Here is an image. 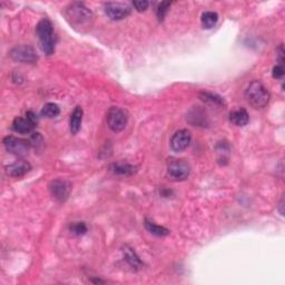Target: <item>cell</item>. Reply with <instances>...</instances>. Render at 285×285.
I'll use <instances>...</instances> for the list:
<instances>
[{
  "mask_svg": "<svg viewBox=\"0 0 285 285\" xmlns=\"http://www.w3.org/2000/svg\"><path fill=\"white\" fill-rule=\"evenodd\" d=\"M3 145H5L8 152L17 156L26 155L29 148H31V144H29L27 140L17 138L14 137V136H7V137L3 139Z\"/></svg>",
  "mask_w": 285,
  "mask_h": 285,
  "instance_id": "obj_6",
  "label": "cell"
},
{
  "mask_svg": "<svg viewBox=\"0 0 285 285\" xmlns=\"http://www.w3.org/2000/svg\"><path fill=\"white\" fill-rule=\"evenodd\" d=\"M202 26L205 29H211L218 24L219 15L214 11H206L202 15Z\"/></svg>",
  "mask_w": 285,
  "mask_h": 285,
  "instance_id": "obj_18",
  "label": "cell"
},
{
  "mask_svg": "<svg viewBox=\"0 0 285 285\" xmlns=\"http://www.w3.org/2000/svg\"><path fill=\"white\" fill-rule=\"evenodd\" d=\"M123 254H124L125 261L128 263L133 269H138V267L142 266V261H140L139 257L137 256V254L134 252L133 249L125 246V248L123 249Z\"/></svg>",
  "mask_w": 285,
  "mask_h": 285,
  "instance_id": "obj_16",
  "label": "cell"
},
{
  "mask_svg": "<svg viewBox=\"0 0 285 285\" xmlns=\"http://www.w3.org/2000/svg\"><path fill=\"white\" fill-rule=\"evenodd\" d=\"M108 127L115 133L122 131L127 125V115L120 107H112L107 113Z\"/></svg>",
  "mask_w": 285,
  "mask_h": 285,
  "instance_id": "obj_5",
  "label": "cell"
},
{
  "mask_svg": "<svg viewBox=\"0 0 285 285\" xmlns=\"http://www.w3.org/2000/svg\"><path fill=\"white\" fill-rule=\"evenodd\" d=\"M59 113H61V108H59V106L55 103L46 104L41 109L42 116H46L48 118L56 117V116H58Z\"/></svg>",
  "mask_w": 285,
  "mask_h": 285,
  "instance_id": "obj_19",
  "label": "cell"
},
{
  "mask_svg": "<svg viewBox=\"0 0 285 285\" xmlns=\"http://www.w3.org/2000/svg\"><path fill=\"white\" fill-rule=\"evenodd\" d=\"M32 166L26 160H17L14 164L8 165L6 173L11 177H23L31 171Z\"/></svg>",
  "mask_w": 285,
  "mask_h": 285,
  "instance_id": "obj_11",
  "label": "cell"
},
{
  "mask_svg": "<svg viewBox=\"0 0 285 285\" xmlns=\"http://www.w3.org/2000/svg\"><path fill=\"white\" fill-rule=\"evenodd\" d=\"M49 190L52 193L53 197H55L59 202L66 201L68 195L70 193V185L65 181H54L50 183Z\"/></svg>",
  "mask_w": 285,
  "mask_h": 285,
  "instance_id": "obj_10",
  "label": "cell"
},
{
  "mask_svg": "<svg viewBox=\"0 0 285 285\" xmlns=\"http://www.w3.org/2000/svg\"><path fill=\"white\" fill-rule=\"evenodd\" d=\"M229 121H231L233 124L236 126H241V127L245 126L250 121L249 113L246 112L244 108L234 110V112H232L231 115H229Z\"/></svg>",
  "mask_w": 285,
  "mask_h": 285,
  "instance_id": "obj_14",
  "label": "cell"
},
{
  "mask_svg": "<svg viewBox=\"0 0 285 285\" xmlns=\"http://www.w3.org/2000/svg\"><path fill=\"white\" fill-rule=\"evenodd\" d=\"M83 108L80 106H77L73 113L70 115L69 118V129L70 133L73 135H76L80 130V127H82V122H83Z\"/></svg>",
  "mask_w": 285,
  "mask_h": 285,
  "instance_id": "obj_13",
  "label": "cell"
},
{
  "mask_svg": "<svg viewBox=\"0 0 285 285\" xmlns=\"http://www.w3.org/2000/svg\"><path fill=\"white\" fill-rule=\"evenodd\" d=\"M145 227L148 232L153 235H156V236H166L169 234V231L167 228H165L164 226H160V225H157L154 222H152V221H148L145 220Z\"/></svg>",
  "mask_w": 285,
  "mask_h": 285,
  "instance_id": "obj_17",
  "label": "cell"
},
{
  "mask_svg": "<svg viewBox=\"0 0 285 285\" xmlns=\"http://www.w3.org/2000/svg\"><path fill=\"white\" fill-rule=\"evenodd\" d=\"M71 231H73L76 235H84L87 232V225L84 222H78L71 226Z\"/></svg>",
  "mask_w": 285,
  "mask_h": 285,
  "instance_id": "obj_22",
  "label": "cell"
},
{
  "mask_svg": "<svg viewBox=\"0 0 285 285\" xmlns=\"http://www.w3.org/2000/svg\"><path fill=\"white\" fill-rule=\"evenodd\" d=\"M10 57L16 62L28 63H35L38 59L36 50L33 49L32 46H28V45L15 47L14 49H11Z\"/></svg>",
  "mask_w": 285,
  "mask_h": 285,
  "instance_id": "obj_7",
  "label": "cell"
},
{
  "mask_svg": "<svg viewBox=\"0 0 285 285\" xmlns=\"http://www.w3.org/2000/svg\"><path fill=\"white\" fill-rule=\"evenodd\" d=\"M130 7L122 2H107L105 3V12L110 19L122 20L130 15Z\"/></svg>",
  "mask_w": 285,
  "mask_h": 285,
  "instance_id": "obj_8",
  "label": "cell"
},
{
  "mask_svg": "<svg viewBox=\"0 0 285 285\" xmlns=\"http://www.w3.org/2000/svg\"><path fill=\"white\" fill-rule=\"evenodd\" d=\"M190 167L184 159H173L168 163L167 175L173 181H184L189 177Z\"/></svg>",
  "mask_w": 285,
  "mask_h": 285,
  "instance_id": "obj_4",
  "label": "cell"
},
{
  "mask_svg": "<svg viewBox=\"0 0 285 285\" xmlns=\"http://www.w3.org/2000/svg\"><path fill=\"white\" fill-rule=\"evenodd\" d=\"M169 7H171V2H160L159 5L157 6L156 15H157V18H158L160 21L164 19V17L166 16V14H167Z\"/></svg>",
  "mask_w": 285,
  "mask_h": 285,
  "instance_id": "obj_21",
  "label": "cell"
},
{
  "mask_svg": "<svg viewBox=\"0 0 285 285\" xmlns=\"http://www.w3.org/2000/svg\"><path fill=\"white\" fill-rule=\"evenodd\" d=\"M245 98L255 109H262L269 104L271 95L269 89L259 80H253L245 91Z\"/></svg>",
  "mask_w": 285,
  "mask_h": 285,
  "instance_id": "obj_1",
  "label": "cell"
},
{
  "mask_svg": "<svg viewBox=\"0 0 285 285\" xmlns=\"http://www.w3.org/2000/svg\"><path fill=\"white\" fill-rule=\"evenodd\" d=\"M190 139H192V135H190V130L187 129H180L177 130L175 134L173 135L171 139V147L174 152H183L190 146Z\"/></svg>",
  "mask_w": 285,
  "mask_h": 285,
  "instance_id": "obj_9",
  "label": "cell"
},
{
  "mask_svg": "<svg viewBox=\"0 0 285 285\" xmlns=\"http://www.w3.org/2000/svg\"><path fill=\"white\" fill-rule=\"evenodd\" d=\"M35 125L36 123H33L31 118H28L27 116L17 117L15 118V121L12 122V129L19 134H28L35 128Z\"/></svg>",
  "mask_w": 285,
  "mask_h": 285,
  "instance_id": "obj_12",
  "label": "cell"
},
{
  "mask_svg": "<svg viewBox=\"0 0 285 285\" xmlns=\"http://www.w3.org/2000/svg\"><path fill=\"white\" fill-rule=\"evenodd\" d=\"M133 6L135 7V9L142 12V11H145L148 6H150V2L145 1V0H140V1H134L133 2Z\"/></svg>",
  "mask_w": 285,
  "mask_h": 285,
  "instance_id": "obj_23",
  "label": "cell"
},
{
  "mask_svg": "<svg viewBox=\"0 0 285 285\" xmlns=\"http://www.w3.org/2000/svg\"><path fill=\"white\" fill-rule=\"evenodd\" d=\"M110 169H112L115 174H118V175H124V176L133 175V174L136 172L135 166L128 163H115L110 166Z\"/></svg>",
  "mask_w": 285,
  "mask_h": 285,
  "instance_id": "obj_15",
  "label": "cell"
},
{
  "mask_svg": "<svg viewBox=\"0 0 285 285\" xmlns=\"http://www.w3.org/2000/svg\"><path fill=\"white\" fill-rule=\"evenodd\" d=\"M36 32L39 39L40 48L46 55L54 54L55 50V36H54V26L53 23L48 18L41 19L37 24Z\"/></svg>",
  "mask_w": 285,
  "mask_h": 285,
  "instance_id": "obj_3",
  "label": "cell"
},
{
  "mask_svg": "<svg viewBox=\"0 0 285 285\" xmlns=\"http://www.w3.org/2000/svg\"><path fill=\"white\" fill-rule=\"evenodd\" d=\"M199 96H201V98L205 101H210L212 104H215V105H225L224 103V99L222 97L216 95V94H213V93H201L199 94Z\"/></svg>",
  "mask_w": 285,
  "mask_h": 285,
  "instance_id": "obj_20",
  "label": "cell"
},
{
  "mask_svg": "<svg viewBox=\"0 0 285 285\" xmlns=\"http://www.w3.org/2000/svg\"><path fill=\"white\" fill-rule=\"evenodd\" d=\"M66 19L75 28H83L91 25L93 12L82 2H73L66 8Z\"/></svg>",
  "mask_w": 285,
  "mask_h": 285,
  "instance_id": "obj_2",
  "label": "cell"
},
{
  "mask_svg": "<svg viewBox=\"0 0 285 285\" xmlns=\"http://www.w3.org/2000/svg\"><path fill=\"white\" fill-rule=\"evenodd\" d=\"M284 75V68L282 63H280V65H276L273 68V77L274 78H282Z\"/></svg>",
  "mask_w": 285,
  "mask_h": 285,
  "instance_id": "obj_24",
  "label": "cell"
}]
</instances>
